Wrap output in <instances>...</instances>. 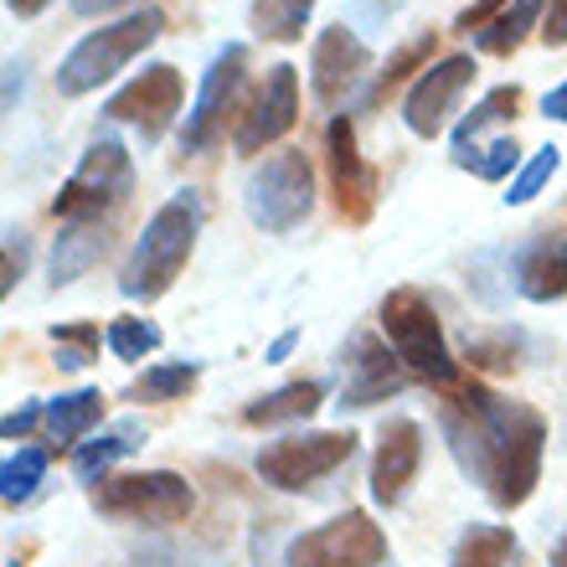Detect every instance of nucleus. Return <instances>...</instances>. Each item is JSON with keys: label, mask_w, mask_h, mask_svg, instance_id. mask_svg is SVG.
I'll use <instances>...</instances> for the list:
<instances>
[{"label": "nucleus", "mask_w": 567, "mask_h": 567, "mask_svg": "<svg viewBox=\"0 0 567 567\" xmlns=\"http://www.w3.org/2000/svg\"><path fill=\"white\" fill-rule=\"evenodd\" d=\"M553 567H567V537L553 547Z\"/></svg>", "instance_id": "a18cd8bd"}, {"label": "nucleus", "mask_w": 567, "mask_h": 567, "mask_svg": "<svg viewBox=\"0 0 567 567\" xmlns=\"http://www.w3.org/2000/svg\"><path fill=\"white\" fill-rule=\"evenodd\" d=\"M516 563V537L511 526H464L460 542H454V563L449 567H511Z\"/></svg>", "instance_id": "393cba45"}, {"label": "nucleus", "mask_w": 567, "mask_h": 567, "mask_svg": "<svg viewBox=\"0 0 567 567\" xmlns=\"http://www.w3.org/2000/svg\"><path fill=\"white\" fill-rule=\"evenodd\" d=\"M78 16H109V11H124V6H135V0H68Z\"/></svg>", "instance_id": "ea45409f"}, {"label": "nucleus", "mask_w": 567, "mask_h": 567, "mask_svg": "<svg viewBox=\"0 0 567 567\" xmlns=\"http://www.w3.org/2000/svg\"><path fill=\"white\" fill-rule=\"evenodd\" d=\"M99 419H104V392H93V388L47 403V433H52V444H78L89 429H99Z\"/></svg>", "instance_id": "b1692460"}, {"label": "nucleus", "mask_w": 567, "mask_h": 567, "mask_svg": "<svg viewBox=\"0 0 567 567\" xmlns=\"http://www.w3.org/2000/svg\"><path fill=\"white\" fill-rule=\"evenodd\" d=\"M516 295L532 305H553L567 295V238L563 227H532V238L522 243V254L511 264Z\"/></svg>", "instance_id": "f3484780"}, {"label": "nucleus", "mask_w": 567, "mask_h": 567, "mask_svg": "<svg viewBox=\"0 0 567 567\" xmlns=\"http://www.w3.org/2000/svg\"><path fill=\"white\" fill-rule=\"evenodd\" d=\"M398 6H403V0H357V11L367 16V21H388Z\"/></svg>", "instance_id": "79ce46f5"}, {"label": "nucleus", "mask_w": 567, "mask_h": 567, "mask_svg": "<svg viewBox=\"0 0 567 567\" xmlns=\"http://www.w3.org/2000/svg\"><path fill=\"white\" fill-rule=\"evenodd\" d=\"M181 104H186V83H181V68H171V62H150L140 78H130L114 99L104 104V114L114 124H135L140 140L145 145H155V140L176 124Z\"/></svg>", "instance_id": "9d476101"}, {"label": "nucleus", "mask_w": 567, "mask_h": 567, "mask_svg": "<svg viewBox=\"0 0 567 567\" xmlns=\"http://www.w3.org/2000/svg\"><path fill=\"white\" fill-rule=\"evenodd\" d=\"M475 73H480V68H475V58H470V52H454V58L423 68L419 83H413V89H408V99H403V124L419 140L444 135V124L454 120V104H460V93L475 83Z\"/></svg>", "instance_id": "ddd939ff"}, {"label": "nucleus", "mask_w": 567, "mask_h": 567, "mask_svg": "<svg viewBox=\"0 0 567 567\" xmlns=\"http://www.w3.org/2000/svg\"><path fill=\"white\" fill-rule=\"evenodd\" d=\"M454 165L470 171L480 181H506L516 165H522V145L516 140H491V145H470V150H454Z\"/></svg>", "instance_id": "c756f323"}, {"label": "nucleus", "mask_w": 567, "mask_h": 567, "mask_svg": "<svg viewBox=\"0 0 567 567\" xmlns=\"http://www.w3.org/2000/svg\"><path fill=\"white\" fill-rule=\"evenodd\" d=\"M243 78H248V47H243V42L223 47V52H217V62L207 68V78H202L196 109L186 114V124H181V145H186V155H196V150H207L212 140H217L223 114L233 109V99H238Z\"/></svg>", "instance_id": "2eb2a0df"}, {"label": "nucleus", "mask_w": 567, "mask_h": 567, "mask_svg": "<svg viewBox=\"0 0 567 567\" xmlns=\"http://www.w3.org/2000/svg\"><path fill=\"white\" fill-rule=\"evenodd\" d=\"M295 341H299V330H284L279 341L269 346V357H264V361H284V357H289V351H295Z\"/></svg>", "instance_id": "c03bdc74"}, {"label": "nucleus", "mask_w": 567, "mask_h": 567, "mask_svg": "<svg viewBox=\"0 0 567 567\" xmlns=\"http://www.w3.org/2000/svg\"><path fill=\"white\" fill-rule=\"evenodd\" d=\"M93 506L114 522L176 526L192 516L196 495L176 470H140V475H104L93 485Z\"/></svg>", "instance_id": "0eeeda50"}, {"label": "nucleus", "mask_w": 567, "mask_h": 567, "mask_svg": "<svg viewBox=\"0 0 567 567\" xmlns=\"http://www.w3.org/2000/svg\"><path fill=\"white\" fill-rule=\"evenodd\" d=\"M557 165H563V150L557 145H542L532 161L522 165V176L511 181V192H506V207H526V202H537L542 186L557 176Z\"/></svg>", "instance_id": "2f4dec72"}, {"label": "nucleus", "mask_w": 567, "mask_h": 567, "mask_svg": "<svg viewBox=\"0 0 567 567\" xmlns=\"http://www.w3.org/2000/svg\"><path fill=\"white\" fill-rule=\"evenodd\" d=\"M196 233H202V202L196 192H176L165 207H155V217L140 233L135 254L120 274L124 299H140V305H155V299L181 279L186 258L196 248Z\"/></svg>", "instance_id": "f03ea898"}, {"label": "nucleus", "mask_w": 567, "mask_h": 567, "mask_svg": "<svg viewBox=\"0 0 567 567\" xmlns=\"http://www.w3.org/2000/svg\"><path fill=\"white\" fill-rule=\"evenodd\" d=\"M11 6V16H21V21H31V16H42L52 0H6Z\"/></svg>", "instance_id": "37998d69"}, {"label": "nucleus", "mask_w": 567, "mask_h": 567, "mask_svg": "<svg viewBox=\"0 0 567 567\" xmlns=\"http://www.w3.org/2000/svg\"><path fill=\"white\" fill-rule=\"evenodd\" d=\"M382 330H388V346L398 351V361H403L413 377H423L429 388L439 392H454L464 388L470 377L460 372V357L449 351L444 341V326H439V315H433L429 295L423 289H392L388 299H382Z\"/></svg>", "instance_id": "7ed1b4c3"}, {"label": "nucleus", "mask_w": 567, "mask_h": 567, "mask_svg": "<svg viewBox=\"0 0 567 567\" xmlns=\"http://www.w3.org/2000/svg\"><path fill=\"white\" fill-rule=\"evenodd\" d=\"M542 42L567 47V0H547V16H542Z\"/></svg>", "instance_id": "e433bc0d"}, {"label": "nucleus", "mask_w": 567, "mask_h": 567, "mask_svg": "<svg viewBox=\"0 0 567 567\" xmlns=\"http://www.w3.org/2000/svg\"><path fill=\"white\" fill-rule=\"evenodd\" d=\"M52 346L62 372H83L89 361H99V326H52Z\"/></svg>", "instance_id": "473e14b6"}, {"label": "nucleus", "mask_w": 567, "mask_h": 567, "mask_svg": "<svg viewBox=\"0 0 567 567\" xmlns=\"http://www.w3.org/2000/svg\"><path fill=\"white\" fill-rule=\"evenodd\" d=\"M37 419H47L42 408H21V413H11V419H6V439H27V433L37 429Z\"/></svg>", "instance_id": "58836bf2"}, {"label": "nucleus", "mask_w": 567, "mask_h": 567, "mask_svg": "<svg viewBox=\"0 0 567 567\" xmlns=\"http://www.w3.org/2000/svg\"><path fill=\"white\" fill-rule=\"evenodd\" d=\"M161 346V326H150L145 315H120L114 326H109V351L120 361H140L150 357Z\"/></svg>", "instance_id": "7c9ffc66"}, {"label": "nucleus", "mask_w": 567, "mask_h": 567, "mask_svg": "<svg viewBox=\"0 0 567 567\" xmlns=\"http://www.w3.org/2000/svg\"><path fill=\"white\" fill-rule=\"evenodd\" d=\"M326 171H330V192H336V212L346 223H372L377 212V171L367 165L361 155V140H357V124L336 114L326 124Z\"/></svg>", "instance_id": "9b49d317"}, {"label": "nucleus", "mask_w": 567, "mask_h": 567, "mask_svg": "<svg viewBox=\"0 0 567 567\" xmlns=\"http://www.w3.org/2000/svg\"><path fill=\"white\" fill-rule=\"evenodd\" d=\"M464 357L475 361V367H491V372H511L516 367V341H506V336H495V341L475 336V341L464 346Z\"/></svg>", "instance_id": "72a5a7b5"}, {"label": "nucleus", "mask_w": 567, "mask_h": 567, "mask_svg": "<svg viewBox=\"0 0 567 567\" xmlns=\"http://www.w3.org/2000/svg\"><path fill=\"white\" fill-rule=\"evenodd\" d=\"M542 114H547V120H557V124H567V83H557V89L542 99Z\"/></svg>", "instance_id": "a19ab883"}, {"label": "nucleus", "mask_w": 567, "mask_h": 567, "mask_svg": "<svg viewBox=\"0 0 567 567\" xmlns=\"http://www.w3.org/2000/svg\"><path fill=\"white\" fill-rule=\"evenodd\" d=\"M542 16H547V0H511L506 11L495 16L491 27L475 37V47L480 52H491V58H511V52L532 37V27L542 31Z\"/></svg>", "instance_id": "4be33fe9"}, {"label": "nucleus", "mask_w": 567, "mask_h": 567, "mask_svg": "<svg viewBox=\"0 0 567 567\" xmlns=\"http://www.w3.org/2000/svg\"><path fill=\"white\" fill-rule=\"evenodd\" d=\"M161 31H165L161 11H135V16H124V21H114V27L89 31V37L58 62V78H52V83H58L62 99H83V93H93L99 83H109L120 68H130L145 47H155Z\"/></svg>", "instance_id": "20e7f679"}, {"label": "nucleus", "mask_w": 567, "mask_h": 567, "mask_svg": "<svg viewBox=\"0 0 567 567\" xmlns=\"http://www.w3.org/2000/svg\"><path fill=\"white\" fill-rule=\"evenodd\" d=\"M357 454V433L330 429V433H295V439H274L269 449H258V475L274 491H305L315 480L336 475L341 464Z\"/></svg>", "instance_id": "1a4fd4ad"}, {"label": "nucleus", "mask_w": 567, "mask_h": 567, "mask_svg": "<svg viewBox=\"0 0 567 567\" xmlns=\"http://www.w3.org/2000/svg\"><path fill=\"white\" fill-rule=\"evenodd\" d=\"M130 192H135V161H130V150L120 140H93L83 150L78 171L62 181L58 202H52V217H62V223H104Z\"/></svg>", "instance_id": "423d86ee"}, {"label": "nucleus", "mask_w": 567, "mask_h": 567, "mask_svg": "<svg viewBox=\"0 0 567 567\" xmlns=\"http://www.w3.org/2000/svg\"><path fill=\"white\" fill-rule=\"evenodd\" d=\"M310 16H315V0H254V6H248V27H254V37H264V42L295 47V42H305Z\"/></svg>", "instance_id": "5701e85b"}, {"label": "nucleus", "mask_w": 567, "mask_h": 567, "mask_svg": "<svg viewBox=\"0 0 567 567\" xmlns=\"http://www.w3.org/2000/svg\"><path fill=\"white\" fill-rule=\"evenodd\" d=\"M243 207L264 233H295L315 212V171L305 150H274L243 181Z\"/></svg>", "instance_id": "39448f33"}, {"label": "nucleus", "mask_w": 567, "mask_h": 567, "mask_svg": "<svg viewBox=\"0 0 567 567\" xmlns=\"http://www.w3.org/2000/svg\"><path fill=\"white\" fill-rule=\"evenodd\" d=\"M6 567H16V563H6Z\"/></svg>", "instance_id": "49530a36"}, {"label": "nucleus", "mask_w": 567, "mask_h": 567, "mask_svg": "<svg viewBox=\"0 0 567 567\" xmlns=\"http://www.w3.org/2000/svg\"><path fill=\"white\" fill-rule=\"evenodd\" d=\"M439 423H444L460 470L491 495V506L516 511L532 501L542 480V449H547V419L537 408L495 398L480 382H464L444 398Z\"/></svg>", "instance_id": "f257e3e1"}, {"label": "nucleus", "mask_w": 567, "mask_h": 567, "mask_svg": "<svg viewBox=\"0 0 567 567\" xmlns=\"http://www.w3.org/2000/svg\"><path fill=\"white\" fill-rule=\"evenodd\" d=\"M433 52H439V37L433 31H423V37H413V42H403L398 52L388 58V68H377V78H372V89L361 93V104L367 109H377L382 99H388L398 83H408V78L419 73V68H429L433 62Z\"/></svg>", "instance_id": "a878e982"}, {"label": "nucleus", "mask_w": 567, "mask_h": 567, "mask_svg": "<svg viewBox=\"0 0 567 567\" xmlns=\"http://www.w3.org/2000/svg\"><path fill=\"white\" fill-rule=\"evenodd\" d=\"M145 439H150L145 423L124 419V423H114V429H109L104 439H89V444H78V449H73V470H78V480H83V485H99L109 464L124 460V454H135V449H145Z\"/></svg>", "instance_id": "412c9836"}, {"label": "nucleus", "mask_w": 567, "mask_h": 567, "mask_svg": "<svg viewBox=\"0 0 567 567\" xmlns=\"http://www.w3.org/2000/svg\"><path fill=\"white\" fill-rule=\"evenodd\" d=\"M124 567H212V563H192V557H181L176 547H150V553L130 557Z\"/></svg>", "instance_id": "4c0bfd02"}, {"label": "nucleus", "mask_w": 567, "mask_h": 567, "mask_svg": "<svg viewBox=\"0 0 567 567\" xmlns=\"http://www.w3.org/2000/svg\"><path fill=\"white\" fill-rule=\"evenodd\" d=\"M516 114H522V89H516V83L491 89L470 114H460V124H454V150H470L480 140V130H491V124H501V120H516Z\"/></svg>", "instance_id": "cd10ccee"}, {"label": "nucleus", "mask_w": 567, "mask_h": 567, "mask_svg": "<svg viewBox=\"0 0 567 567\" xmlns=\"http://www.w3.org/2000/svg\"><path fill=\"white\" fill-rule=\"evenodd\" d=\"M346 367V392H341V413H361V408H377L382 398H398L408 388V367L398 361L388 341H377L372 330H357L341 351Z\"/></svg>", "instance_id": "4468645a"}, {"label": "nucleus", "mask_w": 567, "mask_h": 567, "mask_svg": "<svg viewBox=\"0 0 567 567\" xmlns=\"http://www.w3.org/2000/svg\"><path fill=\"white\" fill-rule=\"evenodd\" d=\"M320 398H326V388L320 382H284V388L264 392V398H254V403L243 408V423L248 429H274V423H299L310 419L315 408H320Z\"/></svg>", "instance_id": "aec40b11"}, {"label": "nucleus", "mask_w": 567, "mask_h": 567, "mask_svg": "<svg viewBox=\"0 0 567 567\" xmlns=\"http://www.w3.org/2000/svg\"><path fill=\"white\" fill-rule=\"evenodd\" d=\"M506 6H511V0H470V6L454 16V31H460V37H470V31H475V37H480V31L491 27V21L506 11Z\"/></svg>", "instance_id": "f704fd0d"}, {"label": "nucleus", "mask_w": 567, "mask_h": 567, "mask_svg": "<svg viewBox=\"0 0 567 567\" xmlns=\"http://www.w3.org/2000/svg\"><path fill=\"white\" fill-rule=\"evenodd\" d=\"M372 68V47L361 42L351 27H326L315 37L310 52V89L320 104H341L346 93H357V83Z\"/></svg>", "instance_id": "dca6fc26"}, {"label": "nucleus", "mask_w": 567, "mask_h": 567, "mask_svg": "<svg viewBox=\"0 0 567 567\" xmlns=\"http://www.w3.org/2000/svg\"><path fill=\"white\" fill-rule=\"evenodd\" d=\"M388 563V532L367 511H341L336 522L299 532L284 553V567H382Z\"/></svg>", "instance_id": "6e6552de"}, {"label": "nucleus", "mask_w": 567, "mask_h": 567, "mask_svg": "<svg viewBox=\"0 0 567 567\" xmlns=\"http://www.w3.org/2000/svg\"><path fill=\"white\" fill-rule=\"evenodd\" d=\"M419 464H423V429L413 419H392L372 454V501L377 506H398L408 495V485L419 480Z\"/></svg>", "instance_id": "a211bd4d"}, {"label": "nucleus", "mask_w": 567, "mask_h": 567, "mask_svg": "<svg viewBox=\"0 0 567 567\" xmlns=\"http://www.w3.org/2000/svg\"><path fill=\"white\" fill-rule=\"evenodd\" d=\"M202 367L196 361H161V367H145V372L130 382V398L135 403H176L196 388Z\"/></svg>", "instance_id": "bb28decb"}, {"label": "nucleus", "mask_w": 567, "mask_h": 567, "mask_svg": "<svg viewBox=\"0 0 567 567\" xmlns=\"http://www.w3.org/2000/svg\"><path fill=\"white\" fill-rule=\"evenodd\" d=\"M27 258H31V248H27V233H11L6 238V295H11L16 284H21V274H27Z\"/></svg>", "instance_id": "c9c22d12"}, {"label": "nucleus", "mask_w": 567, "mask_h": 567, "mask_svg": "<svg viewBox=\"0 0 567 567\" xmlns=\"http://www.w3.org/2000/svg\"><path fill=\"white\" fill-rule=\"evenodd\" d=\"M104 248H109L104 223H62V233L52 238V289L83 279L104 258Z\"/></svg>", "instance_id": "6ab92c4d"}, {"label": "nucleus", "mask_w": 567, "mask_h": 567, "mask_svg": "<svg viewBox=\"0 0 567 567\" xmlns=\"http://www.w3.org/2000/svg\"><path fill=\"white\" fill-rule=\"evenodd\" d=\"M42 475H47V449H16L11 460L0 464V501H6V506L31 501L37 485H42Z\"/></svg>", "instance_id": "c85d7f7f"}, {"label": "nucleus", "mask_w": 567, "mask_h": 567, "mask_svg": "<svg viewBox=\"0 0 567 567\" xmlns=\"http://www.w3.org/2000/svg\"><path fill=\"white\" fill-rule=\"evenodd\" d=\"M295 120H299V73L289 62H274L269 73H264V83H258L254 104L243 109L238 130H233V145H238V155H258V150L279 145L295 130Z\"/></svg>", "instance_id": "f8f14e48"}]
</instances>
